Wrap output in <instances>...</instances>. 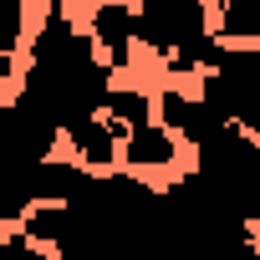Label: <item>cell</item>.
<instances>
[{
    "instance_id": "obj_1",
    "label": "cell",
    "mask_w": 260,
    "mask_h": 260,
    "mask_svg": "<svg viewBox=\"0 0 260 260\" xmlns=\"http://www.w3.org/2000/svg\"><path fill=\"white\" fill-rule=\"evenodd\" d=\"M107 92H112V67L97 56L92 36L72 26L61 0H51L31 36V67L21 77L16 102L46 117L56 133H67L72 122L107 107Z\"/></svg>"
},
{
    "instance_id": "obj_2",
    "label": "cell",
    "mask_w": 260,
    "mask_h": 260,
    "mask_svg": "<svg viewBox=\"0 0 260 260\" xmlns=\"http://www.w3.org/2000/svg\"><path fill=\"white\" fill-rule=\"evenodd\" d=\"M61 133L21 107L16 97L0 102V224H21V214L36 204V164L56 153Z\"/></svg>"
},
{
    "instance_id": "obj_3",
    "label": "cell",
    "mask_w": 260,
    "mask_h": 260,
    "mask_svg": "<svg viewBox=\"0 0 260 260\" xmlns=\"http://www.w3.org/2000/svg\"><path fill=\"white\" fill-rule=\"evenodd\" d=\"M194 169L219 189V199L260 235V138L240 122H224L209 143L194 148Z\"/></svg>"
},
{
    "instance_id": "obj_4",
    "label": "cell",
    "mask_w": 260,
    "mask_h": 260,
    "mask_svg": "<svg viewBox=\"0 0 260 260\" xmlns=\"http://www.w3.org/2000/svg\"><path fill=\"white\" fill-rule=\"evenodd\" d=\"M199 97H204L209 107H219L230 122H240L245 133L260 138V46H255V41H230V46H219V56L204 67Z\"/></svg>"
},
{
    "instance_id": "obj_5",
    "label": "cell",
    "mask_w": 260,
    "mask_h": 260,
    "mask_svg": "<svg viewBox=\"0 0 260 260\" xmlns=\"http://www.w3.org/2000/svg\"><path fill=\"white\" fill-rule=\"evenodd\" d=\"M133 31H138V46H148L158 56H174L179 46L209 36V6L204 0H138Z\"/></svg>"
},
{
    "instance_id": "obj_6",
    "label": "cell",
    "mask_w": 260,
    "mask_h": 260,
    "mask_svg": "<svg viewBox=\"0 0 260 260\" xmlns=\"http://www.w3.org/2000/svg\"><path fill=\"white\" fill-rule=\"evenodd\" d=\"M158 122L169 127V133L179 138V143H189V148H199V143H209L219 127L230 122L219 107H209L204 97H189V92H179V87H169V92H158Z\"/></svg>"
},
{
    "instance_id": "obj_7",
    "label": "cell",
    "mask_w": 260,
    "mask_h": 260,
    "mask_svg": "<svg viewBox=\"0 0 260 260\" xmlns=\"http://www.w3.org/2000/svg\"><path fill=\"white\" fill-rule=\"evenodd\" d=\"M133 174H164V169H174L179 164V138L169 133L164 122H153V117H143V122H133V127H122V153H117Z\"/></svg>"
},
{
    "instance_id": "obj_8",
    "label": "cell",
    "mask_w": 260,
    "mask_h": 260,
    "mask_svg": "<svg viewBox=\"0 0 260 260\" xmlns=\"http://www.w3.org/2000/svg\"><path fill=\"white\" fill-rule=\"evenodd\" d=\"M87 36H92V46H97V56H102L107 67H127V61H133V46H138L133 6H122V0H97Z\"/></svg>"
},
{
    "instance_id": "obj_9",
    "label": "cell",
    "mask_w": 260,
    "mask_h": 260,
    "mask_svg": "<svg viewBox=\"0 0 260 260\" xmlns=\"http://www.w3.org/2000/svg\"><path fill=\"white\" fill-rule=\"evenodd\" d=\"M61 138L72 143V153H77L87 169H112L117 153H122V122H112L107 112H92V117L72 122Z\"/></svg>"
},
{
    "instance_id": "obj_10",
    "label": "cell",
    "mask_w": 260,
    "mask_h": 260,
    "mask_svg": "<svg viewBox=\"0 0 260 260\" xmlns=\"http://www.w3.org/2000/svg\"><path fill=\"white\" fill-rule=\"evenodd\" d=\"M219 41H260V0H219Z\"/></svg>"
},
{
    "instance_id": "obj_11",
    "label": "cell",
    "mask_w": 260,
    "mask_h": 260,
    "mask_svg": "<svg viewBox=\"0 0 260 260\" xmlns=\"http://www.w3.org/2000/svg\"><path fill=\"white\" fill-rule=\"evenodd\" d=\"M102 112H107L112 122H122V127H133V122L153 117V97H143V92H133V87H112Z\"/></svg>"
},
{
    "instance_id": "obj_12",
    "label": "cell",
    "mask_w": 260,
    "mask_h": 260,
    "mask_svg": "<svg viewBox=\"0 0 260 260\" xmlns=\"http://www.w3.org/2000/svg\"><path fill=\"white\" fill-rule=\"evenodd\" d=\"M26 0H0V51H16L26 41Z\"/></svg>"
},
{
    "instance_id": "obj_13",
    "label": "cell",
    "mask_w": 260,
    "mask_h": 260,
    "mask_svg": "<svg viewBox=\"0 0 260 260\" xmlns=\"http://www.w3.org/2000/svg\"><path fill=\"white\" fill-rule=\"evenodd\" d=\"M6 82H11V51H0V92H6Z\"/></svg>"
}]
</instances>
